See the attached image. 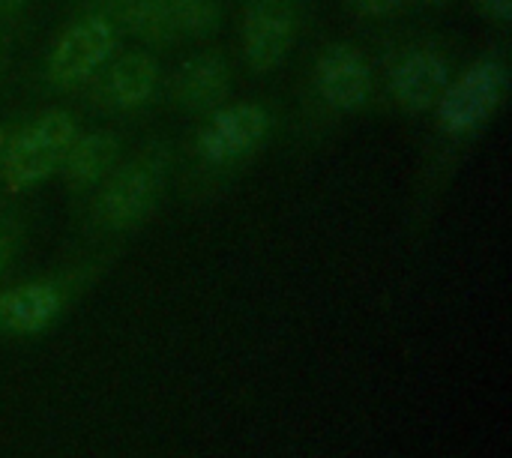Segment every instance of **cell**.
I'll list each match as a JSON object with an SVG mask.
<instances>
[{
	"label": "cell",
	"instance_id": "obj_1",
	"mask_svg": "<svg viewBox=\"0 0 512 458\" xmlns=\"http://www.w3.org/2000/svg\"><path fill=\"white\" fill-rule=\"evenodd\" d=\"M171 174V147L150 141L93 189L90 219L105 234H123L147 222L162 204Z\"/></svg>",
	"mask_w": 512,
	"mask_h": 458
},
{
	"label": "cell",
	"instance_id": "obj_2",
	"mask_svg": "<svg viewBox=\"0 0 512 458\" xmlns=\"http://www.w3.org/2000/svg\"><path fill=\"white\" fill-rule=\"evenodd\" d=\"M78 135L69 111L51 108L18 126L0 129V183L9 195L42 186L60 171V162Z\"/></svg>",
	"mask_w": 512,
	"mask_h": 458
},
{
	"label": "cell",
	"instance_id": "obj_3",
	"mask_svg": "<svg viewBox=\"0 0 512 458\" xmlns=\"http://www.w3.org/2000/svg\"><path fill=\"white\" fill-rule=\"evenodd\" d=\"M510 84L507 60L498 54L477 57L462 75H453L438 105L432 108L435 126L450 141H471L480 135L504 105Z\"/></svg>",
	"mask_w": 512,
	"mask_h": 458
},
{
	"label": "cell",
	"instance_id": "obj_4",
	"mask_svg": "<svg viewBox=\"0 0 512 458\" xmlns=\"http://www.w3.org/2000/svg\"><path fill=\"white\" fill-rule=\"evenodd\" d=\"M120 51V30L102 9H87L60 27L45 54V81L54 90L87 87Z\"/></svg>",
	"mask_w": 512,
	"mask_h": 458
},
{
	"label": "cell",
	"instance_id": "obj_5",
	"mask_svg": "<svg viewBox=\"0 0 512 458\" xmlns=\"http://www.w3.org/2000/svg\"><path fill=\"white\" fill-rule=\"evenodd\" d=\"M96 276V267H78L57 276H36L0 288V336L33 339L51 330L84 291V279Z\"/></svg>",
	"mask_w": 512,
	"mask_h": 458
},
{
	"label": "cell",
	"instance_id": "obj_6",
	"mask_svg": "<svg viewBox=\"0 0 512 458\" xmlns=\"http://www.w3.org/2000/svg\"><path fill=\"white\" fill-rule=\"evenodd\" d=\"M273 117L261 102H225L204 114L195 129L192 153L207 168H231L249 159L270 135Z\"/></svg>",
	"mask_w": 512,
	"mask_h": 458
},
{
	"label": "cell",
	"instance_id": "obj_7",
	"mask_svg": "<svg viewBox=\"0 0 512 458\" xmlns=\"http://www.w3.org/2000/svg\"><path fill=\"white\" fill-rule=\"evenodd\" d=\"M297 30H300V21H297L291 0H252V3H246L243 21H240L243 63L258 75L279 69L288 60V54L294 51Z\"/></svg>",
	"mask_w": 512,
	"mask_h": 458
},
{
	"label": "cell",
	"instance_id": "obj_8",
	"mask_svg": "<svg viewBox=\"0 0 512 458\" xmlns=\"http://www.w3.org/2000/svg\"><path fill=\"white\" fill-rule=\"evenodd\" d=\"M315 96L339 114H357L369 105L375 78L366 54L351 42H330L312 63Z\"/></svg>",
	"mask_w": 512,
	"mask_h": 458
},
{
	"label": "cell",
	"instance_id": "obj_9",
	"mask_svg": "<svg viewBox=\"0 0 512 458\" xmlns=\"http://www.w3.org/2000/svg\"><path fill=\"white\" fill-rule=\"evenodd\" d=\"M450 78H453V66L441 48L414 45L393 60L387 72V90L399 111L429 114L438 105L441 93L447 90Z\"/></svg>",
	"mask_w": 512,
	"mask_h": 458
},
{
	"label": "cell",
	"instance_id": "obj_10",
	"mask_svg": "<svg viewBox=\"0 0 512 458\" xmlns=\"http://www.w3.org/2000/svg\"><path fill=\"white\" fill-rule=\"evenodd\" d=\"M90 84H93V102L99 108L126 114L150 105V99L159 93L162 84V66L153 57V51L129 48V51H117Z\"/></svg>",
	"mask_w": 512,
	"mask_h": 458
},
{
	"label": "cell",
	"instance_id": "obj_11",
	"mask_svg": "<svg viewBox=\"0 0 512 458\" xmlns=\"http://www.w3.org/2000/svg\"><path fill=\"white\" fill-rule=\"evenodd\" d=\"M234 87V72L225 54L219 51H198L189 54L168 81V93L177 108L189 114H210L228 102Z\"/></svg>",
	"mask_w": 512,
	"mask_h": 458
},
{
	"label": "cell",
	"instance_id": "obj_12",
	"mask_svg": "<svg viewBox=\"0 0 512 458\" xmlns=\"http://www.w3.org/2000/svg\"><path fill=\"white\" fill-rule=\"evenodd\" d=\"M123 144L114 132L108 129H90L72 138L63 162H60V177L72 192H90L96 189L120 162Z\"/></svg>",
	"mask_w": 512,
	"mask_h": 458
},
{
	"label": "cell",
	"instance_id": "obj_13",
	"mask_svg": "<svg viewBox=\"0 0 512 458\" xmlns=\"http://www.w3.org/2000/svg\"><path fill=\"white\" fill-rule=\"evenodd\" d=\"M99 9L117 24V30L135 36L144 45L165 48V45L177 42V36L165 18L162 0H102Z\"/></svg>",
	"mask_w": 512,
	"mask_h": 458
},
{
	"label": "cell",
	"instance_id": "obj_14",
	"mask_svg": "<svg viewBox=\"0 0 512 458\" xmlns=\"http://www.w3.org/2000/svg\"><path fill=\"white\" fill-rule=\"evenodd\" d=\"M162 9L177 39H204L222 24L219 0H162Z\"/></svg>",
	"mask_w": 512,
	"mask_h": 458
},
{
	"label": "cell",
	"instance_id": "obj_15",
	"mask_svg": "<svg viewBox=\"0 0 512 458\" xmlns=\"http://www.w3.org/2000/svg\"><path fill=\"white\" fill-rule=\"evenodd\" d=\"M21 246V225L12 216H0V276L12 267Z\"/></svg>",
	"mask_w": 512,
	"mask_h": 458
},
{
	"label": "cell",
	"instance_id": "obj_16",
	"mask_svg": "<svg viewBox=\"0 0 512 458\" xmlns=\"http://www.w3.org/2000/svg\"><path fill=\"white\" fill-rule=\"evenodd\" d=\"M351 9L369 21H387V18H396L408 0H348Z\"/></svg>",
	"mask_w": 512,
	"mask_h": 458
},
{
	"label": "cell",
	"instance_id": "obj_17",
	"mask_svg": "<svg viewBox=\"0 0 512 458\" xmlns=\"http://www.w3.org/2000/svg\"><path fill=\"white\" fill-rule=\"evenodd\" d=\"M489 21L510 24L512 21V0H471Z\"/></svg>",
	"mask_w": 512,
	"mask_h": 458
},
{
	"label": "cell",
	"instance_id": "obj_18",
	"mask_svg": "<svg viewBox=\"0 0 512 458\" xmlns=\"http://www.w3.org/2000/svg\"><path fill=\"white\" fill-rule=\"evenodd\" d=\"M27 6V0H0V18H15L21 15Z\"/></svg>",
	"mask_w": 512,
	"mask_h": 458
},
{
	"label": "cell",
	"instance_id": "obj_19",
	"mask_svg": "<svg viewBox=\"0 0 512 458\" xmlns=\"http://www.w3.org/2000/svg\"><path fill=\"white\" fill-rule=\"evenodd\" d=\"M420 3H429V6H441V3H450V0H420Z\"/></svg>",
	"mask_w": 512,
	"mask_h": 458
}]
</instances>
